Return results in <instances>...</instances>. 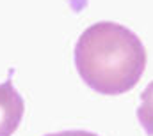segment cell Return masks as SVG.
<instances>
[{"instance_id": "3957f363", "label": "cell", "mask_w": 153, "mask_h": 136, "mask_svg": "<svg viewBox=\"0 0 153 136\" xmlns=\"http://www.w3.org/2000/svg\"><path fill=\"white\" fill-rule=\"evenodd\" d=\"M137 118L148 136H153V81L143 90L141 104L137 108Z\"/></svg>"}, {"instance_id": "7a4b0ae2", "label": "cell", "mask_w": 153, "mask_h": 136, "mask_svg": "<svg viewBox=\"0 0 153 136\" xmlns=\"http://www.w3.org/2000/svg\"><path fill=\"white\" fill-rule=\"evenodd\" d=\"M11 78L13 71L9 78L0 83V136H13V133L20 127L25 111L23 97L13 87Z\"/></svg>"}, {"instance_id": "6da1fadb", "label": "cell", "mask_w": 153, "mask_h": 136, "mask_svg": "<svg viewBox=\"0 0 153 136\" xmlns=\"http://www.w3.org/2000/svg\"><path fill=\"white\" fill-rule=\"evenodd\" d=\"M75 67L93 90L119 96L132 90L143 78L146 50L130 29L114 21H98L76 41Z\"/></svg>"}, {"instance_id": "277c9868", "label": "cell", "mask_w": 153, "mask_h": 136, "mask_svg": "<svg viewBox=\"0 0 153 136\" xmlns=\"http://www.w3.org/2000/svg\"><path fill=\"white\" fill-rule=\"evenodd\" d=\"M45 136H98V135L89 133V131H62V133H52V135H45Z\"/></svg>"}]
</instances>
